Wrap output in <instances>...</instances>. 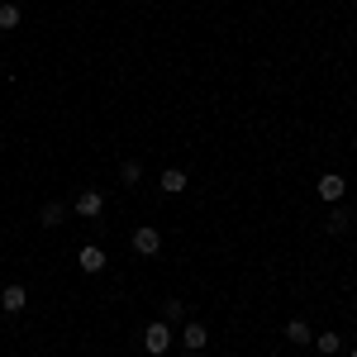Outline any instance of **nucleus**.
<instances>
[{"instance_id": "9d476101", "label": "nucleus", "mask_w": 357, "mask_h": 357, "mask_svg": "<svg viewBox=\"0 0 357 357\" xmlns=\"http://www.w3.org/2000/svg\"><path fill=\"white\" fill-rule=\"evenodd\" d=\"M62 220H67V205H62V200H48V205L38 210V224H43V229H57Z\"/></svg>"}, {"instance_id": "1a4fd4ad", "label": "nucleus", "mask_w": 357, "mask_h": 357, "mask_svg": "<svg viewBox=\"0 0 357 357\" xmlns=\"http://www.w3.org/2000/svg\"><path fill=\"white\" fill-rule=\"evenodd\" d=\"M186 186H191V176H186L181 167H167V172H162V191L167 195H181Z\"/></svg>"}, {"instance_id": "2eb2a0df", "label": "nucleus", "mask_w": 357, "mask_h": 357, "mask_svg": "<svg viewBox=\"0 0 357 357\" xmlns=\"http://www.w3.org/2000/svg\"><path fill=\"white\" fill-rule=\"evenodd\" d=\"M329 234H348V210H333L329 215Z\"/></svg>"}, {"instance_id": "9b49d317", "label": "nucleus", "mask_w": 357, "mask_h": 357, "mask_svg": "<svg viewBox=\"0 0 357 357\" xmlns=\"http://www.w3.org/2000/svg\"><path fill=\"white\" fill-rule=\"evenodd\" d=\"M20 20H24V15H20V5H15V0H5V5H0V33L20 29Z\"/></svg>"}, {"instance_id": "f8f14e48", "label": "nucleus", "mask_w": 357, "mask_h": 357, "mask_svg": "<svg viewBox=\"0 0 357 357\" xmlns=\"http://www.w3.org/2000/svg\"><path fill=\"white\" fill-rule=\"evenodd\" d=\"M314 343H319V353H324V357H333L338 348H343V338H338V333H314Z\"/></svg>"}, {"instance_id": "20e7f679", "label": "nucleus", "mask_w": 357, "mask_h": 357, "mask_svg": "<svg viewBox=\"0 0 357 357\" xmlns=\"http://www.w3.org/2000/svg\"><path fill=\"white\" fill-rule=\"evenodd\" d=\"M105 262H110V257H105V248H96V243H86L82 252H77V267H82L86 276H96V272H105Z\"/></svg>"}, {"instance_id": "6e6552de", "label": "nucleus", "mask_w": 357, "mask_h": 357, "mask_svg": "<svg viewBox=\"0 0 357 357\" xmlns=\"http://www.w3.org/2000/svg\"><path fill=\"white\" fill-rule=\"evenodd\" d=\"M286 338H291V343H296V348H305V343H314V329H310V324H305V319H286Z\"/></svg>"}, {"instance_id": "7ed1b4c3", "label": "nucleus", "mask_w": 357, "mask_h": 357, "mask_svg": "<svg viewBox=\"0 0 357 357\" xmlns=\"http://www.w3.org/2000/svg\"><path fill=\"white\" fill-rule=\"evenodd\" d=\"M134 252H138V257H158V252H162V234L148 229V224L134 229Z\"/></svg>"}, {"instance_id": "0eeeda50", "label": "nucleus", "mask_w": 357, "mask_h": 357, "mask_svg": "<svg viewBox=\"0 0 357 357\" xmlns=\"http://www.w3.org/2000/svg\"><path fill=\"white\" fill-rule=\"evenodd\" d=\"M181 343H186V348H191V353H200V348H205V343H210V333H205V324H200V319H191V324H186V329H181Z\"/></svg>"}, {"instance_id": "f257e3e1", "label": "nucleus", "mask_w": 357, "mask_h": 357, "mask_svg": "<svg viewBox=\"0 0 357 357\" xmlns=\"http://www.w3.org/2000/svg\"><path fill=\"white\" fill-rule=\"evenodd\" d=\"M143 348L153 357H162L167 348H172V324H167V319H153V324L143 329Z\"/></svg>"}, {"instance_id": "dca6fc26", "label": "nucleus", "mask_w": 357, "mask_h": 357, "mask_svg": "<svg viewBox=\"0 0 357 357\" xmlns=\"http://www.w3.org/2000/svg\"><path fill=\"white\" fill-rule=\"evenodd\" d=\"M353 357H357V343H353Z\"/></svg>"}, {"instance_id": "423d86ee", "label": "nucleus", "mask_w": 357, "mask_h": 357, "mask_svg": "<svg viewBox=\"0 0 357 357\" xmlns=\"http://www.w3.org/2000/svg\"><path fill=\"white\" fill-rule=\"evenodd\" d=\"M24 305H29V291H24V286H5V291H0V310H5V314H20Z\"/></svg>"}, {"instance_id": "4468645a", "label": "nucleus", "mask_w": 357, "mask_h": 357, "mask_svg": "<svg viewBox=\"0 0 357 357\" xmlns=\"http://www.w3.org/2000/svg\"><path fill=\"white\" fill-rule=\"evenodd\" d=\"M138 176H143V167H138V162H124V167H119V181H124V186H134Z\"/></svg>"}, {"instance_id": "39448f33", "label": "nucleus", "mask_w": 357, "mask_h": 357, "mask_svg": "<svg viewBox=\"0 0 357 357\" xmlns=\"http://www.w3.org/2000/svg\"><path fill=\"white\" fill-rule=\"evenodd\" d=\"M343 191H348V181H343L338 172H324V176H319V200H324V205H338Z\"/></svg>"}, {"instance_id": "ddd939ff", "label": "nucleus", "mask_w": 357, "mask_h": 357, "mask_svg": "<svg viewBox=\"0 0 357 357\" xmlns=\"http://www.w3.org/2000/svg\"><path fill=\"white\" fill-rule=\"evenodd\" d=\"M162 319H167V324L186 319V305H181V301H162Z\"/></svg>"}, {"instance_id": "f03ea898", "label": "nucleus", "mask_w": 357, "mask_h": 357, "mask_svg": "<svg viewBox=\"0 0 357 357\" xmlns=\"http://www.w3.org/2000/svg\"><path fill=\"white\" fill-rule=\"evenodd\" d=\"M72 210H77L82 220H96V215L105 210V195L96 191V186H86V191H77V200H72Z\"/></svg>"}]
</instances>
